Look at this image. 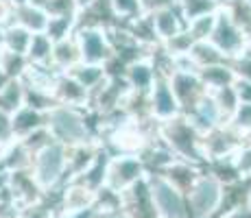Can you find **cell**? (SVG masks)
I'll use <instances>...</instances> for the list:
<instances>
[{"mask_svg":"<svg viewBox=\"0 0 251 218\" xmlns=\"http://www.w3.org/2000/svg\"><path fill=\"white\" fill-rule=\"evenodd\" d=\"M11 127L16 140H22L26 135H31L33 131L46 127V111L31 107V105H24L11 116Z\"/></svg>","mask_w":251,"mask_h":218,"instance_id":"ffe728a7","label":"cell"},{"mask_svg":"<svg viewBox=\"0 0 251 218\" xmlns=\"http://www.w3.org/2000/svg\"><path fill=\"white\" fill-rule=\"evenodd\" d=\"M125 79H127V83H129L131 90L142 92V94H149L151 87L155 85V81L160 79L157 68H155V64H153L151 55L142 57V59L133 61V64H129L127 68H125Z\"/></svg>","mask_w":251,"mask_h":218,"instance_id":"2e32d148","label":"cell"},{"mask_svg":"<svg viewBox=\"0 0 251 218\" xmlns=\"http://www.w3.org/2000/svg\"><path fill=\"white\" fill-rule=\"evenodd\" d=\"M52 98H55V103H59V105L90 109L92 94L70 74V72H59L55 79V85H52Z\"/></svg>","mask_w":251,"mask_h":218,"instance_id":"4fadbf2b","label":"cell"},{"mask_svg":"<svg viewBox=\"0 0 251 218\" xmlns=\"http://www.w3.org/2000/svg\"><path fill=\"white\" fill-rule=\"evenodd\" d=\"M24 2H28V0H11L13 7H16V4H24Z\"/></svg>","mask_w":251,"mask_h":218,"instance_id":"bcb514c9","label":"cell"},{"mask_svg":"<svg viewBox=\"0 0 251 218\" xmlns=\"http://www.w3.org/2000/svg\"><path fill=\"white\" fill-rule=\"evenodd\" d=\"M210 42L214 44L229 61L249 48L247 33L231 20L225 9H219V13H216V26H214V33H212Z\"/></svg>","mask_w":251,"mask_h":218,"instance_id":"52a82bcc","label":"cell"},{"mask_svg":"<svg viewBox=\"0 0 251 218\" xmlns=\"http://www.w3.org/2000/svg\"><path fill=\"white\" fill-rule=\"evenodd\" d=\"M70 74L75 76L76 81H79L81 85L85 87V90L90 92H96L100 85L105 83V81L109 79V70L107 66H100V64H85V61H81L79 66L75 68V70H70Z\"/></svg>","mask_w":251,"mask_h":218,"instance_id":"603a6c76","label":"cell"},{"mask_svg":"<svg viewBox=\"0 0 251 218\" xmlns=\"http://www.w3.org/2000/svg\"><path fill=\"white\" fill-rule=\"evenodd\" d=\"M151 18H153V26H155L157 37H160V44L164 40H168V37L177 35V33L186 31V18H183L179 7L162 9V11L151 13Z\"/></svg>","mask_w":251,"mask_h":218,"instance_id":"44dd1931","label":"cell"},{"mask_svg":"<svg viewBox=\"0 0 251 218\" xmlns=\"http://www.w3.org/2000/svg\"><path fill=\"white\" fill-rule=\"evenodd\" d=\"M13 22V4L7 0H0V28Z\"/></svg>","mask_w":251,"mask_h":218,"instance_id":"b9f144b4","label":"cell"},{"mask_svg":"<svg viewBox=\"0 0 251 218\" xmlns=\"http://www.w3.org/2000/svg\"><path fill=\"white\" fill-rule=\"evenodd\" d=\"M157 138L175 153L177 159H186V162H192L197 166H205L203 133L190 122L186 114H179L175 118L160 122Z\"/></svg>","mask_w":251,"mask_h":218,"instance_id":"7a4b0ae2","label":"cell"},{"mask_svg":"<svg viewBox=\"0 0 251 218\" xmlns=\"http://www.w3.org/2000/svg\"><path fill=\"white\" fill-rule=\"evenodd\" d=\"M13 140H16V135H13V127H11V116L0 111V153H2Z\"/></svg>","mask_w":251,"mask_h":218,"instance_id":"f35d334b","label":"cell"},{"mask_svg":"<svg viewBox=\"0 0 251 218\" xmlns=\"http://www.w3.org/2000/svg\"><path fill=\"white\" fill-rule=\"evenodd\" d=\"M46 35L52 42L66 40V37L75 35L76 33V18L70 16H57V18H48V26H46Z\"/></svg>","mask_w":251,"mask_h":218,"instance_id":"1f68e13d","label":"cell"},{"mask_svg":"<svg viewBox=\"0 0 251 218\" xmlns=\"http://www.w3.org/2000/svg\"><path fill=\"white\" fill-rule=\"evenodd\" d=\"M190 57L195 59L197 68H207V66H219V64H227V57L219 50L212 42H197L190 50Z\"/></svg>","mask_w":251,"mask_h":218,"instance_id":"83f0119b","label":"cell"},{"mask_svg":"<svg viewBox=\"0 0 251 218\" xmlns=\"http://www.w3.org/2000/svg\"><path fill=\"white\" fill-rule=\"evenodd\" d=\"M234 162H236V168H238L240 177L251 179V138L238 148V151H236Z\"/></svg>","mask_w":251,"mask_h":218,"instance_id":"8d00e7d4","label":"cell"},{"mask_svg":"<svg viewBox=\"0 0 251 218\" xmlns=\"http://www.w3.org/2000/svg\"><path fill=\"white\" fill-rule=\"evenodd\" d=\"M52 46H55V42H52L46 33H33L31 46H28V52H26L28 64L31 66H50L52 64Z\"/></svg>","mask_w":251,"mask_h":218,"instance_id":"4316f807","label":"cell"},{"mask_svg":"<svg viewBox=\"0 0 251 218\" xmlns=\"http://www.w3.org/2000/svg\"><path fill=\"white\" fill-rule=\"evenodd\" d=\"M212 96H214L216 105H219L221 114H223L225 122L236 114V109L240 107V98H238V92H236L234 85H227V87H219V90H210Z\"/></svg>","mask_w":251,"mask_h":218,"instance_id":"f1b7e54d","label":"cell"},{"mask_svg":"<svg viewBox=\"0 0 251 218\" xmlns=\"http://www.w3.org/2000/svg\"><path fill=\"white\" fill-rule=\"evenodd\" d=\"M31 40H33V33L16 22L7 24V26L2 28V48H7V50H11V52L26 55L28 46H31Z\"/></svg>","mask_w":251,"mask_h":218,"instance_id":"d4e9b609","label":"cell"},{"mask_svg":"<svg viewBox=\"0 0 251 218\" xmlns=\"http://www.w3.org/2000/svg\"><path fill=\"white\" fill-rule=\"evenodd\" d=\"M76 40L81 46V57L85 64L107 66L114 59V46L109 40V31L100 26L76 28Z\"/></svg>","mask_w":251,"mask_h":218,"instance_id":"ba28073f","label":"cell"},{"mask_svg":"<svg viewBox=\"0 0 251 218\" xmlns=\"http://www.w3.org/2000/svg\"><path fill=\"white\" fill-rule=\"evenodd\" d=\"M46 127L50 131L52 140L64 146H75L90 140H96V129L92 122L90 109L68 107V105H52L46 111Z\"/></svg>","mask_w":251,"mask_h":218,"instance_id":"6da1fadb","label":"cell"},{"mask_svg":"<svg viewBox=\"0 0 251 218\" xmlns=\"http://www.w3.org/2000/svg\"><path fill=\"white\" fill-rule=\"evenodd\" d=\"M186 116L190 118V122L195 124L201 133H207L210 129H214V127H219V124L225 122V118H223V114H221V109H219V105H216L212 92H207L203 98L188 111Z\"/></svg>","mask_w":251,"mask_h":218,"instance_id":"e0dca14e","label":"cell"},{"mask_svg":"<svg viewBox=\"0 0 251 218\" xmlns=\"http://www.w3.org/2000/svg\"><path fill=\"white\" fill-rule=\"evenodd\" d=\"M9 194L16 198L22 207L33 205V203L42 201L46 194L40 188L35 174L31 168H20V170H11V183H9Z\"/></svg>","mask_w":251,"mask_h":218,"instance_id":"5bb4252c","label":"cell"},{"mask_svg":"<svg viewBox=\"0 0 251 218\" xmlns=\"http://www.w3.org/2000/svg\"><path fill=\"white\" fill-rule=\"evenodd\" d=\"M247 205H249V210H251V192H249V198H247Z\"/></svg>","mask_w":251,"mask_h":218,"instance_id":"7dc6e473","label":"cell"},{"mask_svg":"<svg viewBox=\"0 0 251 218\" xmlns=\"http://www.w3.org/2000/svg\"><path fill=\"white\" fill-rule=\"evenodd\" d=\"M24 105H26V87L22 79H11L0 90V111L13 116Z\"/></svg>","mask_w":251,"mask_h":218,"instance_id":"cb8c5ba5","label":"cell"},{"mask_svg":"<svg viewBox=\"0 0 251 218\" xmlns=\"http://www.w3.org/2000/svg\"><path fill=\"white\" fill-rule=\"evenodd\" d=\"M216 4H219V9H227V7H231L234 2H238V0H214Z\"/></svg>","mask_w":251,"mask_h":218,"instance_id":"f6af8a7d","label":"cell"},{"mask_svg":"<svg viewBox=\"0 0 251 218\" xmlns=\"http://www.w3.org/2000/svg\"><path fill=\"white\" fill-rule=\"evenodd\" d=\"M168 81H171V87L175 92L177 100H179L183 114H188L210 92L203 81H201L199 72H173L168 76Z\"/></svg>","mask_w":251,"mask_h":218,"instance_id":"8fae6325","label":"cell"},{"mask_svg":"<svg viewBox=\"0 0 251 218\" xmlns=\"http://www.w3.org/2000/svg\"><path fill=\"white\" fill-rule=\"evenodd\" d=\"M201 172H203V166H197V164L186 162V159H175V162H173L162 174L175 188H179L183 194H188L190 188L197 183V179H199Z\"/></svg>","mask_w":251,"mask_h":218,"instance_id":"d6986e66","label":"cell"},{"mask_svg":"<svg viewBox=\"0 0 251 218\" xmlns=\"http://www.w3.org/2000/svg\"><path fill=\"white\" fill-rule=\"evenodd\" d=\"M13 22L28 28L31 33H44L48 26V13L42 7H35L31 2L16 4L13 7Z\"/></svg>","mask_w":251,"mask_h":218,"instance_id":"7402d4cb","label":"cell"},{"mask_svg":"<svg viewBox=\"0 0 251 218\" xmlns=\"http://www.w3.org/2000/svg\"><path fill=\"white\" fill-rule=\"evenodd\" d=\"M229 64L236 72V79L251 81V48H247L245 52H240L238 57H234Z\"/></svg>","mask_w":251,"mask_h":218,"instance_id":"74e56055","label":"cell"},{"mask_svg":"<svg viewBox=\"0 0 251 218\" xmlns=\"http://www.w3.org/2000/svg\"><path fill=\"white\" fill-rule=\"evenodd\" d=\"M144 13H155L162 11V9H173L179 7V0H140Z\"/></svg>","mask_w":251,"mask_h":218,"instance_id":"ab89813d","label":"cell"},{"mask_svg":"<svg viewBox=\"0 0 251 218\" xmlns=\"http://www.w3.org/2000/svg\"><path fill=\"white\" fill-rule=\"evenodd\" d=\"M247 140L249 138L240 135L229 122H223V124H219V127L210 129L207 133H203L205 164L212 162V159H223V157H231V155H236V151H238Z\"/></svg>","mask_w":251,"mask_h":218,"instance_id":"9c48e42d","label":"cell"},{"mask_svg":"<svg viewBox=\"0 0 251 218\" xmlns=\"http://www.w3.org/2000/svg\"><path fill=\"white\" fill-rule=\"evenodd\" d=\"M99 218H131L127 212L118 210V212H112V214H99Z\"/></svg>","mask_w":251,"mask_h":218,"instance_id":"ee69618b","label":"cell"},{"mask_svg":"<svg viewBox=\"0 0 251 218\" xmlns=\"http://www.w3.org/2000/svg\"><path fill=\"white\" fill-rule=\"evenodd\" d=\"M85 2H88V0H81V4H85Z\"/></svg>","mask_w":251,"mask_h":218,"instance_id":"c3c4849f","label":"cell"},{"mask_svg":"<svg viewBox=\"0 0 251 218\" xmlns=\"http://www.w3.org/2000/svg\"><path fill=\"white\" fill-rule=\"evenodd\" d=\"M26 68H28L26 55H18V52H11V50H7V48L0 50V70H2L9 79H22Z\"/></svg>","mask_w":251,"mask_h":218,"instance_id":"f546056e","label":"cell"},{"mask_svg":"<svg viewBox=\"0 0 251 218\" xmlns=\"http://www.w3.org/2000/svg\"><path fill=\"white\" fill-rule=\"evenodd\" d=\"M227 122L238 131L245 138H251V105L249 103H240V107L236 109V114L231 116Z\"/></svg>","mask_w":251,"mask_h":218,"instance_id":"d590c367","label":"cell"},{"mask_svg":"<svg viewBox=\"0 0 251 218\" xmlns=\"http://www.w3.org/2000/svg\"><path fill=\"white\" fill-rule=\"evenodd\" d=\"M201 81L205 83L207 90H219V87H227L236 83V72L231 64H219V66H207L199 70Z\"/></svg>","mask_w":251,"mask_h":218,"instance_id":"484cf974","label":"cell"},{"mask_svg":"<svg viewBox=\"0 0 251 218\" xmlns=\"http://www.w3.org/2000/svg\"><path fill=\"white\" fill-rule=\"evenodd\" d=\"M149 111H151V116L155 120H160V122L183 114L179 100H177L175 92H173V87H171V81H168L166 76H160V79L155 81V85L151 87V92H149Z\"/></svg>","mask_w":251,"mask_h":218,"instance_id":"30bf717a","label":"cell"},{"mask_svg":"<svg viewBox=\"0 0 251 218\" xmlns=\"http://www.w3.org/2000/svg\"><path fill=\"white\" fill-rule=\"evenodd\" d=\"M120 196H123V212H127L131 218H160L147 177L138 181L133 188H129L127 192H123Z\"/></svg>","mask_w":251,"mask_h":218,"instance_id":"7c38bea8","label":"cell"},{"mask_svg":"<svg viewBox=\"0 0 251 218\" xmlns=\"http://www.w3.org/2000/svg\"><path fill=\"white\" fill-rule=\"evenodd\" d=\"M31 170L44 192L61 188L68 181V148L59 142H50L33 155Z\"/></svg>","mask_w":251,"mask_h":218,"instance_id":"3957f363","label":"cell"},{"mask_svg":"<svg viewBox=\"0 0 251 218\" xmlns=\"http://www.w3.org/2000/svg\"><path fill=\"white\" fill-rule=\"evenodd\" d=\"M190 218H216L223 203V183L203 168L197 183L186 194Z\"/></svg>","mask_w":251,"mask_h":218,"instance_id":"277c9868","label":"cell"},{"mask_svg":"<svg viewBox=\"0 0 251 218\" xmlns=\"http://www.w3.org/2000/svg\"><path fill=\"white\" fill-rule=\"evenodd\" d=\"M7 2H11V0H7Z\"/></svg>","mask_w":251,"mask_h":218,"instance_id":"f907efd6","label":"cell"},{"mask_svg":"<svg viewBox=\"0 0 251 218\" xmlns=\"http://www.w3.org/2000/svg\"><path fill=\"white\" fill-rule=\"evenodd\" d=\"M83 61V57H81V46H79V40H76V33L70 37H66V40H59L55 42V46H52V68H55L57 72H70L75 70L76 66Z\"/></svg>","mask_w":251,"mask_h":218,"instance_id":"ac0fdd59","label":"cell"},{"mask_svg":"<svg viewBox=\"0 0 251 218\" xmlns=\"http://www.w3.org/2000/svg\"><path fill=\"white\" fill-rule=\"evenodd\" d=\"M144 177H147V168L140 155H109L105 188L123 194Z\"/></svg>","mask_w":251,"mask_h":218,"instance_id":"5b68a950","label":"cell"},{"mask_svg":"<svg viewBox=\"0 0 251 218\" xmlns=\"http://www.w3.org/2000/svg\"><path fill=\"white\" fill-rule=\"evenodd\" d=\"M247 2H249V4H251V0H247Z\"/></svg>","mask_w":251,"mask_h":218,"instance_id":"681fc988","label":"cell"},{"mask_svg":"<svg viewBox=\"0 0 251 218\" xmlns=\"http://www.w3.org/2000/svg\"><path fill=\"white\" fill-rule=\"evenodd\" d=\"M116 11V16H118L120 24H129L133 22L136 18L142 16V4H140V0H109Z\"/></svg>","mask_w":251,"mask_h":218,"instance_id":"e575fe53","label":"cell"},{"mask_svg":"<svg viewBox=\"0 0 251 218\" xmlns=\"http://www.w3.org/2000/svg\"><path fill=\"white\" fill-rule=\"evenodd\" d=\"M179 9L186 22H190L199 16H205V13H216L219 4L214 0H179Z\"/></svg>","mask_w":251,"mask_h":218,"instance_id":"836d02e7","label":"cell"},{"mask_svg":"<svg viewBox=\"0 0 251 218\" xmlns=\"http://www.w3.org/2000/svg\"><path fill=\"white\" fill-rule=\"evenodd\" d=\"M195 40H192V35L188 31H181L177 33V35L168 37V40H164L160 46L164 48V52H166L168 57H179V55H190L192 46H195Z\"/></svg>","mask_w":251,"mask_h":218,"instance_id":"d6a6232c","label":"cell"},{"mask_svg":"<svg viewBox=\"0 0 251 218\" xmlns=\"http://www.w3.org/2000/svg\"><path fill=\"white\" fill-rule=\"evenodd\" d=\"M236 92H238V98L240 103H249L251 105V81H245V79H236Z\"/></svg>","mask_w":251,"mask_h":218,"instance_id":"60d3db41","label":"cell"},{"mask_svg":"<svg viewBox=\"0 0 251 218\" xmlns=\"http://www.w3.org/2000/svg\"><path fill=\"white\" fill-rule=\"evenodd\" d=\"M216 13H205V16H199V18H195V20L186 22V31L192 35V40L210 42L212 33H214V26H216Z\"/></svg>","mask_w":251,"mask_h":218,"instance_id":"4dcf8cb0","label":"cell"},{"mask_svg":"<svg viewBox=\"0 0 251 218\" xmlns=\"http://www.w3.org/2000/svg\"><path fill=\"white\" fill-rule=\"evenodd\" d=\"M55 218H99L96 210H83V212H59Z\"/></svg>","mask_w":251,"mask_h":218,"instance_id":"7bdbcfd3","label":"cell"},{"mask_svg":"<svg viewBox=\"0 0 251 218\" xmlns=\"http://www.w3.org/2000/svg\"><path fill=\"white\" fill-rule=\"evenodd\" d=\"M59 190V212H83V210H94L96 203V192L85 188L79 181H66Z\"/></svg>","mask_w":251,"mask_h":218,"instance_id":"9a60e30c","label":"cell"},{"mask_svg":"<svg viewBox=\"0 0 251 218\" xmlns=\"http://www.w3.org/2000/svg\"><path fill=\"white\" fill-rule=\"evenodd\" d=\"M147 181L160 218H190L186 194L173 186L164 174H147Z\"/></svg>","mask_w":251,"mask_h":218,"instance_id":"8992f818","label":"cell"}]
</instances>
